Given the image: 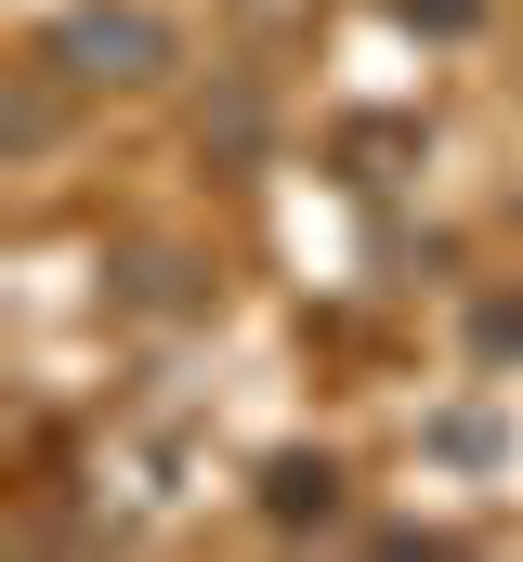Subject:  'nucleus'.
<instances>
[{"instance_id":"obj_1","label":"nucleus","mask_w":523,"mask_h":562,"mask_svg":"<svg viewBox=\"0 0 523 562\" xmlns=\"http://www.w3.org/2000/svg\"><path fill=\"white\" fill-rule=\"evenodd\" d=\"M66 66H79V79H144V66H157V26H79V40H66Z\"/></svg>"}]
</instances>
